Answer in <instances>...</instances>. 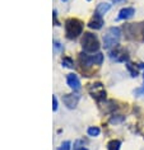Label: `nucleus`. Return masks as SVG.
<instances>
[{
	"mask_svg": "<svg viewBox=\"0 0 144 150\" xmlns=\"http://www.w3.org/2000/svg\"><path fill=\"white\" fill-rule=\"evenodd\" d=\"M82 48L86 54H94V52H98L100 50V41H98L97 36L93 35L91 32H86L82 37Z\"/></svg>",
	"mask_w": 144,
	"mask_h": 150,
	"instance_id": "nucleus-1",
	"label": "nucleus"
},
{
	"mask_svg": "<svg viewBox=\"0 0 144 150\" xmlns=\"http://www.w3.org/2000/svg\"><path fill=\"white\" fill-rule=\"evenodd\" d=\"M83 28H84L83 22L77 19V18H70L65 22V33L69 40H74L79 35H82Z\"/></svg>",
	"mask_w": 144,
	"mask_h": 150,
	"instance_id": "nucleus-2",
	"label": "nucleus"
},
{
	"mask_svg": "<svg viewBox=\"0 0 144 150\" xmlns=\"http://www.w3.org/2000/svg\"><path fill=\"white\" fill-rule=\"evenodd\" d=\"M121 38V31L119 27H110L103 35V46L105 48L110 50L111 47H115L119 45Z\"/></svg>",
	"mask_w": 144,
	"mask_h": 150,
	"instance_id": "nucleus-3",
	"label": "nucleus"
},
{
	"mask_svg": "<svg viewBox=\"0 0 144 150\" xmlns=\"http://www.w3.org/2000/svg\"><path fill=\"white\" fill-rule=\"evenodd\" d=\"M79 61L83 66H92V65H101L103 62V55L101 52H96V55H87L86 52L79 55Z\"/></svg>",
	"mask_w": 144,
	"mask_h": 150,
	"instance_id": "nucleus-4",
	"label": "nucleus"
},
{
	"mask_svg": "<svg viewBox=\"0 0 144 150\" xmlns=\"http://www.w3.org/2000/svg\"><path fill=\"white\" fill-rule=\"evenodd\" d=\"M88 91H89V94L92 96L96 100H98V102H101V100H103L106 98V91H105V87H103L102 83L91 84Z\"/></svg>",
	"mask_w": 144,
	"mask_h": 150,
	"instance_id": "nucleus-5",
	"label": "nucleus"
},
{
	"mask_svg": "<svg viewBox=\"0 0 144 150\" xmlns=\"http://www.w3.org/2000/svg\"><path fill=\"white\" fill-rule=\"evenodd\" d=\"M110 57L115 61H126L129 59L128 54L124 51V48H121L119 46H115V50L110 52Z\"/></svg>",
	"mask_w": 144,
	"mask_h": 150,
	"instance_id": "nucleus-6",
	"label": "nucleus"
},
{
	"mask_svg": "<svg viewBox=\"0 0 144 150\" xmlns=\"http://www.w3.org/2000/svg\"><path fill=\"white\" fill-rule=\"evenodd\" d=\"M78 100H79V96H77V94H65V96H63L64 104H65L68 108H70V110H73V108L77 107Z\"/></svg>",
	"mask_w": 144,
	"mask_h": 150,
	"instance_id": "nucleus-7",
	"label": "nucleus"
},
{
	"mask_svg": "<svg viewBox=\"0 0 144 150\" xmlns=\"http://www.w3.org/2000/svg\"><path fill=\"white\" fill-rule=\"evenodd\" d=\"M66 83L68 85L73 89V91H79L81 89V80L75 74H69L66 76Z\"/></svg>",
	"mask_w": 144,
	"mask_h": 150,
	"instance_id": "nucleus-8",
	"label": "nucleus"
},
{
	"mask_svg": "<svg viewBox=\"0 0 144 150\" xmlns=\"http://www.w3.org/2000/svg\"><path fill=\"white\" fill-rule=\"evenodd\" d=\"M135 14V9L131 8V6H128V8H123L119 12V16H117V21H126L130 19V18Z\"/></svg>",
	"mask_w": 144,
	"mask_h": 150,
	"instance_id": "nucleus-9",
	"label": "nucleus"
},
{
	"mask_svg": "<svg viewBox=\"0 0 144 150\" xmlns=\"http://www.w3.org/2000/svg\"><path fill=\"white\" fill-rule=\"evenodd\" d=\"M102 25H103V18L101 16H98V14H94V17L88 23V27L91 29H101Z\"/></svg>",
	"mask_w": 144,
	"mask_h": 150,
	"instance_id": "nucleus-10",
	"label": "nucleus"
},
{
	"mask_svg": "<svg viewBox=\"0 0 144 150\" xmlns=\"http://www.w3.org/2000/svg\"><path fill=\"white\" fill-rule=\"evenodd\" d=\"M110 9H111V4H107V3H101V4H98V6L96 8V14L103 17V14L107 13Z\"/></svg>",
	"mask_w": 144,
	"mask_h": 150,
	"instance_id": "nucleus-11",
	"label": "nucleus"
},
{
	"mask_svg": "<svg viewBox=\"0 0 144 150\" xmlns=\"http://www.w3.org/2000/svg\"><path fill=\"white\" fill-rule=\"evenodd\" d=\"M120 146H121V141L111 140V141H108V144H107V150H120Z\"/></svg>",
	"mask_w": 144,
	"mask_h": 150,
	"instance_id": "nucleus-12",
	"label": "nucleus"
},
{
	"mask_svg": "<svg viewBox=\"0 0 144 150\" xmlns=\"http://www.w3.org/2000/svg\"><path fill=\"white\" fill-rule=\"evenodd\" d=\"M100 132H101V130H100V127H89L88 130H87V134L89 135L91 137H96V136H98L100 135Z\"/></svg>",
	"mask_w": 144,
	"mask_h": 150,
	"instance_id": "nucleus-13",
	"label": "nucleus"
},
{
	"mask_svg": "<svg viewBox=\"0 0 144 150\" xmlns=\"http://www.w3.org/2000/svg\"><path fill=\"white\" fill-rule=\"evenodd\" d=\"M74 150H88V149L84 146L82 140H77L74 142Z\"/></svg>",
	"mask_w": 144,
	"mask_h": 150,
	"instance_id": "nucleus-14",
	"label": "nucleus"
},
{
	"mask_svg": "<svg viewBox=\"0 0 144 150\" xmlns=\"http://www.w3.org/2000/svg\"><path fill=\"white\" fill-rule=\"evenodd\" d=\"M126 67H128V70L130 71V74H131V76H133V78L138 76V70H136V69H133L130 64H126Z\"/></svg>",
	"mask_w": 144,
	"mask_h": 150,
	"instance_id": "nucleus-15",
	"label": "nucleus"
},
{
	"mask_svg": "<svg viewBox=\"0 0 144 150\" xmlns=\"http://www.w3.org/2000/svg\"><path fill=\"white\" fill-rule=\"evenodd\" d=\"M71 146H70V141H64L61 146L59 148V150H70Z\"/></svg>",
	"mask_w": 144,
	"mask_h": 150,
	"instance_id": "nucleus-16",
	"label": "nucleus"
},
{
	"mask_svg": "<svg viewBox=\"0 0 144 150\" xmlns=\"http://www.w3.org/2000/svg\"><path fill=\"white\" fill-rule=\"evenodd\" d=\"M63 65H65L68 67H73V61H71V59L65 57V59L63 60Z\"/></svg>",
	"mask_w": 144,
	"mask_h": 150,
	"instance_id": "nucleus-17",
	"label": "nucleus"
},
{
	"mask_svg": "<svg viewBox=\"0 0 144 150\" xmlns=\"http://www.w3.org/2000/svg\"><path fill=\"white\" fill-rule=\"evenodd\" d=\"M52 110H54V111L58 110V98H56L55 96L52 97Z\"/></svg>",
	"mask_w": 144,
	"mask_h": 150,
	"instance_id": "nucleus-18",
	"label": "nucleus"
},
{
	"mask_svg": "<svg viewBox=\"0 0 144 150\" xmlns=\"http://www.w3.org/2000/svg\"><path fill=\"white\" fill-rule=\"evenodd\" d=\"M112 3H115V4H117V3H124V1H126V0H111Z\"/></svg>",
	"mask_w": 144,
	"mask_h": 150,
	"instance_id": "nucleus-19",
	"label": "nucleus"
},
{
	"mask_svg": "<svg viewBox=\"0 0 144 150\" xmlns=\"http://www.w3.org/2000/svg\"><path fill=\"white\" fill-rule=\"evenodd\" d=\"M142 40H143V42H144V27L142 29Z\"/></svg>",
	"mask_w": 144,
	"mask_h": 150,
	"instance_id": "nucleus-20",
	"label": "nucleus"
},
{
	"mask_svg": "<svg viewBox=\"0 0 144 150\" xmlns=\"http://www.w3.org/2000/svg\"><path fill=\"white\" fill-rule=\"evenodd\" d=\"M63 1H65V0H63Z\"/></svg>",
	"mask_w": 144,
	"mask_h": 150,
	"instance_id": "nucleus-21",
	"label": "nucleus"
}]
</instances>
